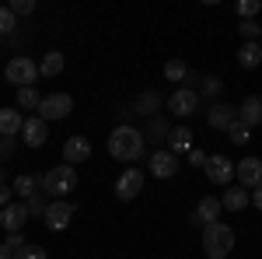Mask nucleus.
Masks as SVG:
<instances>
[{
	"instance_id": "obj_1",
	"label": "nucleus",
	"mask_w": 262,
	"mask_h": 259,
	"mask_svg": "<svg viewBox=\"0 0 262 259\" xmlns=\"http://www.w3.org/2000/svg\"><path fill=\"white\" fill-rule=\"evenodd\" d=\"M143 147H147V137H143L137 126H116L108 133V154L116 161H140L143 158Z\"/></svg>"
},
{
	"instance_id": "obj_2",
	"label": "nucleus",
	"mask_w": 262,
	"mask_h": 259,
	"mask_svg": "<svg viewBox=\"0 0 262 259\" xmlns=\"http://www.w3.org/2000/svg\"><path fill=\"white\" fill-rule=\"evenodd\" d=\"M203 252L210 259H227L234 252V231H231V224H224V221H213V224H206L203 228Z\"/></svg>"
},
{
	"instance_id": "obj_3",
	"label": "nucleus",
	"mask_w": 262,
	"mask_h": 259,
	"mask_svg": "<svg viewBox=\"0 0 262 259\" xmlns=\"http://www.w3.org/2000/svg\"><path fill=\"white\" fill-rule=\"evenodd\" d=\"M42 189H46V196H53V200H63V196H70L74 189H77V168L74 165H56V168H49L46 175H42Z\"/></svg>"
},
{
	"instance_id": "obj_4",
	"label": "nucleus",
	"mask_w": 262,
	"mask_h": 259,
	"mask_svg": "<svg viewBox=\"0 0 262 259\" xmlns=\"http://www.w3.org/2000/svg\"><path fill=\"white\" fill-rule=\"evenodd\" d=\"M39 119L42 123H60V119H67L70 112H74V98L70 95H63V91H56V95H46V98L39 102Z\"/></svg>"
},
{
	"instance_id": "obj_5",
	"label": "nucleus",
	"mask_w": 262,
	"mask_h": 259,
	"mask_svg": "<svg viewBox=\"0 0 262 259\" xmlns=\"http://www.w3.org/2000/svg\"><path fill=\"white\" fill-rule=\"evenodd\" d=\"M4 77L18 88H35V77H39V63L28 60V56H14V60L4 67Z\"/></svg>"
},
{
	"instance_id": "obj_6",
	"label": "nucleus",
	"mask_w": 262,
	"mask_h": 259,
	"mask_svg": "<svg viewBox=\"0 0 262 259\" xmlns=\"http://www.w3.org/2000/svg\"><path fill=\"white\" fill-rule=\"evenodd\" d=\"M74 214H77V207L70 203V200H49V207H46V228L49 231H67L70 228V221H74Z\"/></svg>"
},
{
	"instance_id": "obj_7",
	"label": "nucleus",
	"mask_w": 262,
	"mask_h": 259,
	"mask_svg": "<svg viewBox=\"0 0 262 259\" xmlns=\"http://www.w3.org/2000/svg\"><path fill=\"white\" fill-rule=\"evenodd\" d=\"M143 193V172L140 168H126L119 179H116V196L122 203H129V200H137Z\"/></svg>"
},
{
	"instance_id": "obj_8",
	"label": "nucleus",
	"mask_w": 262,
	"mask_h": 259,
	"mask_svg": "<svg viewBox=\"0 0 262 259\" xmlns=\"http://www.w3.org/2000/svg\"><path fill=\"white\" fill-rule=\"evenodd\" d=\"M203 168H206V179L213 182V186H227V182L234 179V161L224 158V154H210Z\"/></svg>"
},
{
	"instance_id": "obj_9",
	"label": "nucleus",
	"mask_w": 262,
	"mask_h": 259,
	"mask_svg": "<svg viewBox=\"0 0 262 259\" xmlns=\"http://www.w3.org/2000/svg\"><path fill=\"white\" fill-rule=\"evenodd\" d=\"M234 175L242 182V189H259L262 186V158H242L234 165Z\"/></svg>"
},
{
	"instance_id": "obj_10",
	"label": "nucleus",
	"mask_w": 262,
	"mask_h": 259,
	"mask_svg": "<svg viewBox=\"0 0 262 259\" xmlns=\"http://www.w3.org/2000/svg\"><path fill=\"white\" fill-rule=\"evenodd\" d=\"M196 109H200V91H192V88H179L168 98V112L171 116H192Z\"/></svg>"
},
{
	"instance_id": "obj_11",
	"label": "nucleus",
	"mask_w": 262,
	"mask_h": 259,
	"mask_svg": "<svg viewBox=\"0 0 262 259\" xmlns=\"http://www.w3.org/2000/svg\"><path fill=\"white\" fill-rule=\"evenodd\" d=\"M25 224H28V207H25V203H7V207L0 210V228H4L7 235H18Z\"/></svg>"
},
{
	"instance_id": "obj_12",
	"label": "nucleus",
	"mask_w": 262,
	"mask_h": 259,
	"mask_svg": "<svg viewBox=\"0 0 262 259\" xmlns=\"http://www.w3.org/2000/svg\"><path fill=\"white\" fill-rule=\"evenodd\" d=\"M21 140L28 147H42L49 140V123H42L39 116H28V119L21 123Z\"/></svg>"
},
{
	"instance_id": "obj_13",
	"label": "nucleus",
	"mask_w": 262,
	"mask_h": 259,
	"mask_svg": "<svg viewBox=\"0 0 262 259\" xmlns=\"http://www.w3.org/2000/svg\"><path fill=\"white\" fill-rule=\"evenodd\" d=\"M221 196H200V203H196V210H192V221L196 224H213V221H221Z\"/></svg>"
},
{
	"instance_id": "obj_14",
	"label": "nucleus",
	"mask_w": 262,
	"mask_h": 259,
	"mask_svg": "<svg viewBox=\"0 0 262 259\" xmlns=\"http://www.w3.org/2000/svg\"><path fill=\"white\" fill-rule=\"evenodd\" d=\"M175 172H179V158L171 151H154L150 154V175L154 179H171Z\"/></svg>"
},
{
	"instance_id": "obj_15",
	"label": "nucleus",
	"mask_w": 262,
	"mask_h": 259,
	"mask_svg": "<svg viewBox=\"0 0 262 259\" xmlns=\"http://www.w3.org/2000/svg\"><path fill=\"white\" fill-rule=\"evenodd\" d=\"M234 119H238V109H234V105H227V102H213V105H210V112H206V123H210L213 130H227Z\"/></svg>"
},
{
	"instance_id": "obj_16",
	"label": "nucleus",
	"mask_w": 262,
	"mask_h": 259,
	"mask_svg": "<svg viewBox=\"0 0 262 259\" xmlns=\"http://www.w3.org/2000/svg\"><path fill=\"white\" fill-rule=\"evenodd\" d=\"M91 158V140H84V137H70V140H63V161L67 165H81V161Z\"/></svg>"
},
{
	"instance_id": "obj_17",
	"label": "nucleus",
	"mask_w": 262,
	"mask_h": 259,
	"mask_svg": "<svg viewBox=\"0 0 262 259\" xmlns=\"http://www.w3.org/2000/svg\"><path fill=\"white\" fill-rule=\"evenodd\" d=\"M238 123H245L248 130H252V126H262V98L259 95H248V98L238 105Z\"/></svg>"
},
{
	"instance_id": "obj_18",
	"label": "nucleus",
	"mask_w": 262,
	"mask_h": 259,
	"mask_svg": "<svg viewBox=\"0 0 262 259\" xmlns=\"http://www.w3.org/2000/svg\"><path fill=\"white\" fill-rule=\"evenodd\" d=\"M168 151L179 158V154H189L192 151V130L189 126H175V130H168Z\"/></svg>"
},
{
	"instance_id": "obj_19",
	"label": "nucleus",
	"mask_w": 262,
	"mask_h": 259,
	"mask_svg": "<svg viewBox=\"0 0 262 259\" xmlns=\"http://www.w3.org/2000/svg\"><path fill=\"white\" fill-rule=\"evenodd\" d=\"M21 123H25V116H21L18 109H0V137H4V140L18 137Z\"/></svg>"
},
{
	"instance_id": "obj_20",
	"label": "nucleus",
	"mask_w": 262,
	"mask_h": 259,
	"mask_svg": "<svg viewBox=\"0 0 262 259\" xmlns=\"http://www.w3.org/2000/svg\"><path fill=\"white\" fill-rule=\"evenodd\" d=\"M221 207L224 210H245L248 207V189H242V186H231V189H224V196H221Z\"/></svg>"
},
{
	"instance_id": "obj_21",
	"label": "nucleus",
	"mask_w": 262,
	"mask_h": 259,
	"mask_svg": "<svg viewBox=\"0 0 262 259\" xmlns=\"http://www.w3.org/2000/svg\"><path fill=\"white\" fill-rule=\"evenodd\" d=\"M39 186H42V179H39V175H28V172H25V175H18V179L11 182L14 196H25V200L35 196V189H39Z\"/></svg>"
},
{
	"instance_id": "obj_22",
	"label": "nucleus",
	"mask_w": 262,
	"mask_h": 259,
	"mask_svg": "<svg viewBox=\"0 0 262 259\" xmlns=\"http://www.w3.org/2000/svg\"><path fill=\"white\" fill-rule=\"evenodd\" d=\"M238 63H242L245 70H255L262 63V46L259 42H245L242 49H238Z\"/></svg>"
},
{
	"instance_id": "obj_23",
	"label": "nucleus",
	"mask_w": 262,
	"mask_h": 259,
	"mask_svg": "<svg viewBox=\"0 0 262 259\" xmlns=\"http://www.w3.org/2000/svg\"><path fill=\"white\" fill-rule=\"evenodd\" d=\"M63 53L60 49H53V53H46V56H42V63H39V74L42 77H56V74H60L63 70Z\"/></svg>"
},
{
	"instance_id": "obj_24",
	"label": "nucleus",
	"mask_w": 262,
	"mask_h": 259,
	"mask_svg": "<svg viewBox=\"0 0 262 259\" xmlns=\"http://www.w3.org/2000/svg\"><path fill=\"white\" fill-rule=\"evenodd\" d=\"M42 95L35 91V88H18V109H28V112H35L39 109Z\"/></svg>"
},
{
	"instance_id": "obj_25",
	"label": "nucleus",
	"mask_w": 262,
	"mask_h": 259,
	"mask_svg": "<svg viewBox=\"0 0 262 259\" xmlns=\"http://www.w3.org/2000/svg\"><path fill=\"white\" fill-rule=\"evenodd\" d=\"M164 77L168 81H192V74H189V67L182 60H168L164 63Z\"/></svg>"
},
{
	"instance_id": "obj_26",
	"label": "nucleus",
	"mask_w": 262,
	"mask_h": 259,
	"mask_svg": "<svg viewBox=\"0 0 262 259\" xmlns=\"http://www.w3.org/2000/svg\"><path fill=\"white\" fill-rule=\"evenodd\" d=\"M11 259H49V256H46V249H42V245H35V242H25V245H21V249H18Z\"/></svg>"
},
{
	"instance_id": "obj_27",
	"label": "nucleus",
	"mask_w": 262,
	"mask_h": 259,
	"mask_svg": "<svg viewBox=\"0 0 262 259\" xmlns=\"http://www.w3.org/2000/svg\"><path fill=\"white\" fill-rule=\"evenodd\" d=\"M227 137H231V144H248V137H252V130H248V126H245V123H231V126H227Z\"/></svg>"
},
{
	"instance_id": "obj_28",
	"label": "nucleus",
	"mask_w": 262,
	"mask_h": 259,
	"mask_svg": "<svg viewBox=\"0 0 262 259\" xmlns=\"http://www.w3.org/2000/svg\"><path fill=\"white\" fill-rule=\"evenodd\" d=\"M259 11H262L259 0H238V14H242V21H255Z\"/></svg>"
},
{
	"instance_id": "obj_29",
	"label": "nucleus",
	"mask_w": 262,
	"mask_h": 259,
	"mask_svg": "<svg viewBox=\"0 0 262 259\" xmlns=\"http://www.w3.org/2000/svg\"><path fill=\"white\" fill-rule=\"evenodd\" d=\"M238 32H242L245 42H259V35H262V28L255 25V21H242V25H238Z\"/></svg>"
},
{
	"instance_id": "obj_30",
	"label": "nucleus",
	"mask_w": 262,
	"mask_h": 259,
	"mask_svg": "<svg viewBox=\"0 0 262 259\" xmlns=\"http://www.w3.org/2000/svg\"><path fill=\"white\" fill-rule=\"evenodd\" d=\"M7 7H11V14H14V18H25V14H32V11H35V0H11Z\"/></svg>"
},
{
	"instance_id": "obj_31",
	"label": "nucleus",
	"mask_w": 262,
	"mask_h": 259,
	"mask_svg": "<svg viewBox=\"0 0 262 259\" xmlns=\"http://www.w3.org/2000/svg\"><path fill=\"white\" fill-rule=\"evenodd\" d=\"M14 25H18V18L11 14V7H0V35H11Z\"/></svg>"
},
{
	"instance_id": "obj_32",
	"label": "nucleus",
	"mask_w": 262,
	"mask_h": 259,
	"mask_svg": "<svg viewBox=\"0 0 262 259\" xmlns=\"http://www.w3.org/2000/svg\"><path fill=\"white\" fill-rule=\"evenodd\" d=\"M203 95H210V98H213V95H221V77H203V91H200V98Z\"/></svg>"
},
{
	"instance_id": "obj_33",
	"label": "nucleus",
	"mask_w": 262,
	"mask_h": 259,
	"mask_svg": "<svg viewBox=\"0 0 262 259\" xmlns=\"http://www.w3.org/2000/svg\"><path fill=\"white\" fill-rule=\"evenodd\" d=\"M206 158H210V154H206V151H200V147H192V151H189V161H192L196 168H203V165H206Z\"/></svg>"
},
{
	"instance_id": "obj_34",
	"label": "nucleus",
	"mask_w": 262,
	"mask_h": 259,
	"mask_svg": "<svg viewBox=\"0 0 262 259\" xmlns=\"http://www.w3.org/2000/svg\"><path fill=\"white\" fill-rule=\"evenodd\" d=\"M4 245H7V249H11V256H14V252H18L21 245H25V238H21V231H18V235H7V242H4Z\"/></svg>"
},
{
	"instance_id": "obj_35",
	"label": "nucleus",
	"mask_w": 262,
	"mask_h": 259,
	"mask_svg": "<svg viewBox=\"0 0 262 259\" xmlns=\"http://www.w3.org/2000/svg\"><path fill=\"white\" fill-rule=\"evenodd\" d=\"M11 196H14V189H11V186L4 182V186H0V210H4V207L11 203Z\"/></svg>"
},
{
	"instance_id": "obj_36",
	"label": "nucleus",
	"mask_w": 262,
	"mask_h": 259,
	"mask_svg": "<svg viewBox=\"0 0 262 259\" xmlns=\"http://www.w3.org/2000/svg\"><path fill=\"white\" fill-rule=\"evenodd\" d=\"M140 109H143V112L158 109V95H143V98H140Z\"/></svg>"
},
{
	"instance_id": "obj_37",
	"label": "nucleus",
	"mask_w": 262,
	"mask_h": 259,
	"mask_svg": "<svg viewBox=\"0 0 262 259\" xmlns=\"http://www.w3.org/2000/svg\"><path fill=\"white\" fill-rule=\"evenodd\" d=\"M248 203H252V207H259V210H262V186H259V189H252V196H248Z\"/></svg>"
},
{
	"instance_id": "obj_38",
	"label": "nucleus",
	"mask_w": 262,
	"mask_h": 259,
	"mask_svg": "<svg viewBox=\"0 0 262 259\" xmlns=\"http://www.w3.org/2000/svg\"><path fill=\"white\" fill-rule=\"evenodd\" d=\"M11 154V144H0V158H7Z\"/></svg>"
},
{
	"instance_id": "obj_39",
	"label": "nucleus",
	"mask_w": 262,
	"mask_h": 259,
	"mask_svg": "<svg viewBox=\"0 0 262 259\" xmlns=\"http://www.w3.org/2000/svg\"><path fill=\"white\" fill-rule=\"evenodd\" d=\"M0 259H11V249L7 245H0Z\"/></svg>"
},
{
	"instance_id": "obj_40",
	"label": "nucleus",
	"mask_w": 262,
	"mask_h": 259,
	"mask_svg": "<svg viewBox=\"0 0 262 259\" xmlns=\"http://www.w3.org/2000/svg\"><path fill=\"white\" fill-rule=\"evenodd\" d=\"M0 186H4V168H0Z\"/></svg>"
},
{
	"instance_id": "obj_41",
	"label": "nucleus",
	"mask_w": 262,
	"mask_h": 259,
	"mask_svg": "<svg viewBox=\"0 0 262 259\" xmlns=\"http://www.w3.org/2000/svg\"><path fill=\"white\" fill-rule=\"evenodd\" d=\"M259 46H262V35H259Z\"/></svg>"
}]
</instances>
